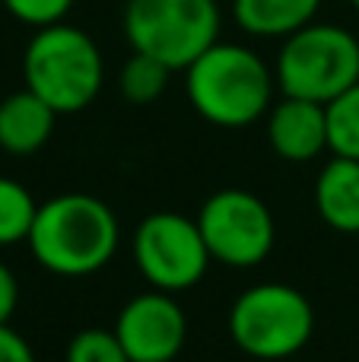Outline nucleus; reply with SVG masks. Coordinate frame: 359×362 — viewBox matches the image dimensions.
<instances>
[{
	"mask_svg": "<svg viewBox=\"0 0 359 362\" xmlns=\"http://www.w3.org/2000/svg\"><path fill=\"white\" fill-rule=\"evenodd\" d=\"M121 242L114 210L93 194H57L38 204L29 251L54 276H93L108 267Z\"/></svg>",
	"mask_w": 359,
	"mask_h": 362,
	"instance_id": "obj_1",
	"label": "nucleus"
},
{
	"mask_svg": "<svg viewBox=\"0 0 359 362\" xmlns=\"http://www.w3.org/2000/svg\"><path fill=\"white\" fill-rule=\"evenodd\" d=\"M277 76L264 57L235 42H216L184 70L188 102L207 124L239 131L273 105Z\"/></svg>",
	"mask_w": 359,
	"mask_h": 362,
	"instance_id": "obj_2",
	"label": "nucleus"
},
{
	"mask_svg": "<svg viewBox=\"0 0 359 362\" xmlns=\"http://www.w3.org/2000/svg\"><path fill=\"white\" fill-rule=\"evenodd\" d=\"M25 89L48 102L57 115L89 108L105 83V61L93 35L70 23L35 29L23 54Z\"/></svg>",
	"mask_w": 359,
	"mask_h": 362,
	"instance_id": "obj_3",
	"label": "nucleus"
},
{
	"mask_svg": "<svg viewBox=\"0 0 359 362\" xmlns=\"http://www.w3.org/2000/svg\"><path fill=\"white\" fill-rule=\"evenodd\" d=\"M273 76L283 95L328 105L359 83V38L337 23L312 19L283 38Z\"/></svg>",
	"mask_w": 359,
	"mask_h": 362,
	"instance_id": "obj_4",
	"label": "nucleus"
},
{
	"mask_svg": "<svg viewBox=\"0 0 359 362\" xmlns=\"http://www.w3.org/2000/svg\"><path fill=\"white\" fill-rule=\"evenodd\" d=\"M121 23L134 51L188 70L220 42L223 13L216 0H127Z\"/></svg>",
	"mask_w": 359,
	"mask_h": 362,
	"instance_id": "obj_5",
	"label": "nucleus"
},
{
	"mask_svg": "<svg viewBox=\"0 0 359 362\" xmlns=\"http://www.w3.org/2000/svg\"><path fill=\"white\" fill-rule=\"evenodd\" d=\"M315 334V308L290 283H258L229 308V337L245 356L290 359Z\"/></svg>",
	"mask_w": 359,
	"mask_h": 362,
	"instance_id": "obj_6",
	"label": "nucleus"
},
{
	"mask_svg": "<svg viewBox=\"0 0 359 362\" xmlns=\"http://www.w3.org/2000/svg\"><path fill=\"white\" fill-rule=\"evenodd\" d=\"M194 219L201 226L210 257L235 270L261 264L277 242L271 206L245 187H223L210 194Z\"/></svg>",
	"mask_w": 359,
	"mask_h": 362,
	"instance_id": "obj_7",
	"label": "nucleus"
},
{
	"mask_svg": "<svg viewBox=\"0 0 359 362\" xmlns=\"http://www.w3.org/2000/svg\"><path fill=\"white\" fill-rule=\"evenodd\" d=\"M131 248L140 276L153 289H163L172 296L197 286L207 267L213 264L197 219H188L172 210H159L140 219Z\"/></svg>",
	"mask_w": 359,
	"mask_h": 362,
	"instance_id": "obj_8",
	"label": "nucleus"
},
{
	"mask_svg": "<svg viewBox=\"0 0 359 362\" xmlns=\"http://www.w3.org/2000/svg\"><path fill=\"white\" fill-rule=\"evenodd\" d=\"M114 334L131 362H172L184 350L188 318L172 293L150 289L118 312Z\"/></svg>",
	"mask_w": 359,
	"mask_h": 362,
	"instance_id": "obj_9",
	"label": "nucleus"
},
{
	"mask_svg": "<svg viewBox=\"0 0 359 362\" xmlns=\"http://www.w3.org/2000/svg\"><path fill=\"white\" fill-rule=\"evenodd\" d=\"M267 144L286 163H312L328 150V105L283 95L267 112Z\"/></svg>",
	"mask_w": 359,
	"mask_h": 362,
	"instance_id": "obj_10",
	"label": "nucleus"
},
{
	"mask_svg": "<svg viewBox=\"0 0 359 362\" xmlns=\"http://www.w3.org/2000/svg\"><path fill=\"white\" fill-rule=\"evenodd\" d=\"M57 112L32 89L10 93L0 102V150L10 156H32L51 140Z\"/></svg>",
	"mask_w": 359,
	"mask_h": 362,
	"instance_id": "obj_11",
	"label": "nucleus"
},
{
	"mask_svg": "<svg viewBox=\"0 0 359 362\" xmlns=\"http://www.w3.org/2000/svg\"><path fill=\"white\" fill-rule=\"evenodd\" d=\"M315 210L324 226L343 235L359 232V159L331 156L315 178Z\"/></svg>",
	"mask_w": 359,
	"mask_h": 362,
	"instance_id": "obj_12",
	"label": "nucleus"
},
{
	"mask_svg": "<svg viewBox=\"0 0 359 362\" xmlns=\"http://www.w3.org/2000/svg\"><path fill=\"white\" fill-rule=\"evenodd\" d=\"M322 0H233L242 32L258 38H286L315 19Z\"/></svg>",
	"mask_w": 359,
	"mask_h": 362,
	"instance_id": "obj_13",
	"label": "nucleus"
},
{
	"mask_svg": "<svg viewBox=\"0 0 359 362\" xmlns=\"http://www.w3.org/2000/svg\"><path fill=\"white\" fill-rule=\"evenodd\" d=\"M175 70L165 67L163 61L150 54L134 51L118 70V93L131 105H153L156 99H163V93L169 89V80Z\"/></svg>",
	"mask_w": 359,
	"mask_h": 362,
	"instance_id": "obj_14",
	"label": "nucleus"
},
{
	"mask_svg": "<svg viewBox=\"0 0 359 362\" xmlns=\"http://www.w3.org/2000/svg\"><path fill=\"white\" fill-rule=\"evenodd\" d=\"M38 204L29 194V187L16 178L0 175V248L29 242L32 223H35Z\"/></svg>",
	"mask_w": 359,
	"mask_h": 362,
	"instance_id": "obj_15",
	"label": "nucleus"
},
{
	"mask_svg": "<svg viewBox=\"0 0 359 362\" xmlns=\"http://www.w3.org/2000/svg\"><path fill=\"white\" fill-rule=\"evenodd\" d=\"M328 150L359 159V83L328 102Z\"/></svg>",
	"mask_w": 359,
	"mask_h": 362,
	"instance_id": "obj_16",
	"label": "nucleus"
},
{
	"mask_svg": "<svg viewBox=\"0 0 359 362\" xmlns=\"http://www.w3.org/2000/svg\"><path fill=\"white\" fill-rule=\"evenodd\" d=\"M64 362H131V359H127L114 327L112 331H105V327H86V331L70 337Z\"/></svg>",
	"mask_w": 359,
	"mask_h": 362,
	"instance_id": "obj_17",
	"label": "nucleus"
},
{
	"mask_svg": "<svg viewBox=\"0 0 359 362\" xmlns=\"http://www.w3.org/2000/svg\"><path fill=\"white\" fill-rule=\"evenodd\" d=\"M0 4L16 23L29 25V29H45V25L64 23L67 13L73 10V0H0Z\"/></svg>",
	"mask_w": 359,
	"mask_h": 362,
	"instance_id": "obj_18",
	"label": "nucleus"
},
{
	"mask_svg": "<svg viewBox=\"0 0 359 362\" xmlns=\"http://www.w3.org/2000/svg\"><path fill=\"white\" fill-rule=\"evenodd\" d=\"M0 362H35L29 340L10 325H0Z\"/></svg>",
	"mask_w": 359,
	"mask_h": 362,
	"instance_id": "obj_19",
	"label": "nucleus"
},
{
	"mask_svg": "<svg viewBox=\"0 0 359 362\" xmlns=\"http://www.w3.org/2000/svg\"><path fill=\"white\" fill-rule=\"evenodd\" d=\"M19 305V280L6 264H0V325H10Z\"/></svg>",
	"mask_w": 359,
	"mask_h": 362,
	"instance_id": "obj_20",
	"label": "nucleus"
},
{
	"mask_svg": "<svg viewBox=\"0 0 359 362\" xmlns=\"http://www.w3.org/2000/svg\"><path fill=\"white\" fill-rule=\"evenodd\" d=\"M350 6H353V10L359 13V0H350Z\"/></svg>",
	"mask_w": 359,
	"mask_h": 362,
	"instance_id": "obj_21",
	"label": "nucleus"
}]
</instances>
